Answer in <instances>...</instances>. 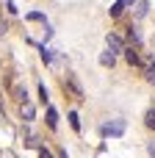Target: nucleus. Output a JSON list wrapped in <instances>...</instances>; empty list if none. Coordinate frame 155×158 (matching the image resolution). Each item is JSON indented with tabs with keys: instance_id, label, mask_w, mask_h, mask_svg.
<instances>
[{
	"instance_id": "obj_1",
	"label": "nucleus",
	"mask_w": 155,
	"mask_h": 158,
	"mask_svg": "<svg viewBox=\"0 0 155 158\" xmlns=\"http://www.w3.org/2000/svg\"><path fill=\"white\" fill-rule=\"evenodd\" d=\"M105 44H108V53L114 56V53H125V44H122V39L116 36V33H108L105 36Z\"/></svg>"
},
{
	"instance_id": "obj_14",
	"label": "nucleus",
	"mask_w": 155,
	"mask_h": 158,
	"mask_svg": "<svg viewBox=\"0 0 155 158\" xmlns=\"http://www.w3.org/2000/svg\"><path fill=\"white\" fill-rule=\"evenodd\" d=\"M147 153H150V156L155 158V142H150V144H147Z\"/></svg>"
},
{
	"instance_id": "obj_4",
	"label": "nucleus",
	"mask_w": 155,
	"mask_h": 158,
	"mask_svg": "<svg viewBox=\"0 0 155 158\" xmlns=\"http://www.w3.org/2000/svg\"><path fill=\"white\" fill-rule=\"evenodd\" d=\"M47 125H50V128L58 125V114H55V108H47Z\"/></svg>"
},
{
	"instance_id": "obj_11",
	"label": "nucleus",
	"mask_w": 155,
	"mask_h": 158,
	"mask_svg": "<svg viewBox=\"0 0 155 158\" xmlns=\"http://www.w3.org/2000/svg\"><path fill=\"white\" fill-rule=\"evenodd\" d=\"M128 36H130V42H133V44H139V33H136V28H130V31H128Z\"/></svg>"
},
{
	"instance_id": "obj_8",
	"label": "nucleus",
	"mask_w": 155,
	"mask_h": 158,
	"mask_svg": "<svg viewBox=\"0 0 155 158\" xmlns=\"http://www.w3.org/2000/svg\"><path fill=\"white\" fill-rule=\"evenodd\" d=\"M22 114H25V119H33V106L25 103V106H22Z\"/></svg>"
},
{
	"instance_id": "obj_6",
	"label": "nucleus",
	"mask_w": 155,
	"mask_h": 158,
	"mask_svg": "<svg viewBox=\"0 0 155 158\" xmlns=\"http://www.w3.org/2000/svg\"><path fill=\"white\" fill-rule=\"evenodd\" d=\"M122 8H125V6H122V0H119V3H114L108 11H111V17H119V14H122Z\"/></svg>"
},
{
	"instance_id": "obj_12",
	"label": "nucleus",
	"mask_w": 155,
	"mask_h": 158,
	"mask_svg": "<svg viewBox=\"0 0 155 158\" xmlns=\"http://www.w3.org/2000/svg\"><path fill=\"white\" fill-rule=\"evenodd\" d=\"M39 97H42V103H47V89H44V83L39 86Z\"/></svg>"
},
{
	"instance_id": "obj_10",
	"label": "nucleus",
	"mask_w": 155,
	"mask_h": 158,
	"mask_svg": "<svg viewBox=\"0 0 155 158\" xmlns=\"http://www.w3.org/2000/svg\"><path fill=\"white\" fill-rule=\"evenodd\" d=\"M144 122H147V128H155V108L147 111V119H144Z\"/></svg>"
},
{
	"instance_id": "obj_3",
	"label": "nucleus",
	"mask_w": 155,
	"mask_h": 158,
	"mask_svg": "<svg viewBox=\"0 0 155 158\" xmlns=\"http://www.w3.org/2000/svg\"><path fill=\"white\" fill-rule=\"evenodd\" d=\"M64 86H67V89H69V92H72V94H75L78 100H83V89L78 86V81H75L72 75H67V81H64Z\"/></svg>"
},
{
	"instance_id": "obj_13",
	"label": "nucleus",
	"mask_w": 155,
	"mask_h": 158,
	"mask_svg": "<svg viewBox=\"0 0 155 158\" xmlns=\"http://www.w3.org/2000/svg\"><path fill=\"white\" fill-rule=\"evenodd\" d=\"M39 158H53V153H50V150H44V147H42V150H39Z\"/></svg>"
},
{
	"instance_id": "obj_7",
	"label": "nucleus",
	"mask_w": 155,
	"mask_h": 158,
	"mask_svg": "<svg viewBox=\"0 0 155 158\" xmlns=\"http://www.w3.org/2000/svg\"><path fill=\"white\" fill-rule=\"evenodd\" d=\"M125 58H128L130 64H139V53H136V50H125Z\"/></svg>"
},
{
	"instance_id": "obj_9",
	"label": "nucleus",
	"mask_w": 155,
	"mask_h": 158,
	"mask_svg": "<svg viewBox=\"0 0 155 158\" xmlns=\"http://www.w3.org/2000/svg\"><path fill=\"white\" fill-rule=\"evenodd\" d=\"M69 125H72L75 131H80V119H78V114H75V111L69 114Z\"/></svg>"
},
{
	"instance_id": "obj_2",
	"label": "nucleus",
	"mask_w": 155,
	"mask_h": 158,
	"mask_svg": "<svg viewBox=\"0 0 155 158\" xmlns=\"http://www.w3.org/2000/svg\"><path fill=\"white\" fill-rule=\"evenodd\" d=\"M103 133H105V136H122V133H125V122H108V125L103 128Z\"/></svg>"
},
{
	"instance_id": "obj_16",
	"label": "nucleus",
	"mask_w": 155,
	"mask_h": 158,
	"mask_svg": "<svg viewBox=\"0 0 155 158\" xmlns=\"http://www.w3.org/2000/svg\"><path fill=\"white\" fill-rule=\"evenodd\" d=\"M125 3H136V0H122V6H125Z\"/></svg>"
},
{
	"instance_id": "obj_15",
	"label": "nucleus",
	"mask_w": 155,
	"mask_h": 158,
	"mask_svg": "<svg viewBox=\"0 0 155 158\" xmlns=\"http://www.w3.org/2000/svg\"><path fill=\"white\" fill-rule=\"evenodd\" d=\"M147 78H150V81H153V83H155V64H153V67H150V72H147Z\"/></svg>"
},
{
	"instance_id": "obj_5",
	"label": "nucleus",
	"mask_w": 155,
	"mask_h": 158,
	"mask_svg": "<svg viewBox=\"0 0 155 158\" xmlns=\"http://www.w3.org/2000/svg\"><path fill=\"white\" fill-rule=\"evenodd\" d=\"M100 64H103V67H114V56H111V53H103V56H100Z\"/></svg>"
}]
</instances>
